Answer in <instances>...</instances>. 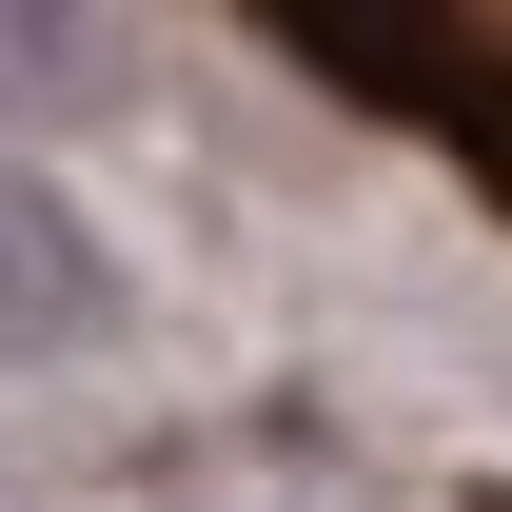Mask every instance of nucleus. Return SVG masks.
<instances>
[{
    "instance_id": "obj_1",
    "label": "nucleus",
    "mask_w": 512,
    "mask_h": 512,
    "mask_svg": "<svg viewBox=\"0 0 512 512\" xmlns=\"http://www.w3.org/2000/svg\"><path fill=\"white\" fill-rule=\"evenodd\" d=\"M99 316H119V256L79 237V197L0 178V355H79Z\"/></svg>"
}]
</instances>
